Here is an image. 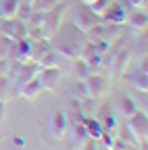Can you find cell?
Returning <instances> with one entry per match:
<instances>
[{"label":"cell","mask_w":148,"mask_h":150,"mask_svg":"<svg viewBox=\"0 0 148 150\" xmlns=\"http://www.w3.org/2000/svg\"><path fill=\"white\" fill-rule=\"evenodd\" d=\"M8 59L17 63H33V40H29V38L13 40Z\"/></svg>","instance_id":"cell-6"},{"label":"cell","mask_w":148,"mask_h":150,"mask_svg":"<svg viewBox=\"0 0 148 150\" xmlns=\"http://www.w3.org/2000/svg\"><path fill=\"white\" fill-rule=\"evenodd\" d=\"M92 2H94V0H81V4H88V6H90Z\"/></svg>","instance_id":"cell-34"},{"label":"cell","mask_w":148,"mask_h":150,"mask_svg":"<svg viewBox=\"0 0 148 150\" xmlns=\"http://www.w3.org/2000/svg\"><path fill=\"white\" fill-rule=\"evenodd\" d=\"M52 50L50 46V40H46V38H40V40H33V63H40L44 56Z\"/></svg>","instance_id":"cell-18"},{"label":"cell","mask_w":148,"mask_h":150,"mask_svg":"<svg viewBox=\"0 0 148 150\" xmlns=\"http://www.w3.org/2000/svg\"><path fill=\"white\" fill-rule=\"evenodd\" d=\"M113 2V0H94V2L90 4V11L94 13V15H98V17H102L104 15V11L108 8V4Z\"/></svg>","instance_id":"cell-25"},{"label":"cell","mask_w":148,"mask_h":150,"mask_svg":"<svg viewBox=\"0 0 148 150\" xmlns=\"http://www.w3.org/2000/svg\"><path fill=\"white\" fill-rule=\"evenodd\" d=\"M11 44H13L11 38L0 35V59H8V54H11Z\"/></svg>","instance_id":"cell-27"},{"label":"cell","mask_w":148,"mask_h":150,"mask_svg":"<svg viewBox=\"0 0 148 150\" xmlns=\"http://www.w3.org/2000/svg\"><path fill=\"white\" fill-rule=\"evenodd\" d=\"M127 129H129V134L134 136L136 144L142 150H146V134H148V117H146V112L136 110L134 115H129L127 117Z\"/></svg>","instance_id":"cell-4"},{"label":"cell","mask_w":148,"mask_h":150,"mask_svg":"<svg viewBox=\"0 0 148 150\" xmlns=\"http://www.w3.org/2000/svg\"><path fill=\"white\" fill-rule=\"evenodd\" d=\"M71 63H73V65H71V67H73V71H75V75H77L79 79L88 77V75L92 73V71H90V67L86 65V61H84V59H75V61H71Z\"/></svg>","instance_id":"cell-21"},{"label":"cell","mask_w":148,"mask_h":150,"mask_svg":"<svg viewBox=\"0 0 148 150\" xmlns=\"http://www.w3.org/2000/svg\"><path fill=\"white\" fill-rule=\"evenodd\" d=\"M8 86H11V79H8V77H0V100H2V98L6 96Z\"/></svg>","instance_id":"cell-29"},{"label":"cell","mask_w":148,"mask_h":150,"mask_svg":"<svg viewBox=\"0 0 148 150\" xmlns=\"http://www.w3.org/2000/svg\"><path fill=\"white\" fill-rule=\"evenodd\" d=\"M81 121H84V125H86V129H88V136L94 140V142H100V138H102V134H104L100 121L94 119V117H81Z\"/></svg>","instance_id":"cell-17"},{"label":"cell","mask_w":148,"mask_h":150,"mask_svg":"<svg viewBox=\"0 0 148 150\" xmlns=\"http://www.w3.org/2000/svg\"><path fill=\"white\" fill-rule=\"evenodd\" d=\"M13 142H15L17 148H23V146H25V140H23L21 136H13Z\"/></svg>","instance_id":"cell-32"},{"label":"cell","mask_w":148,"mask_h":150,"mask_svg":"<svg viewBox=\"0 0 148 150\" xmlns=\"http://www.w3.org/2000/svg\"><path fill=\"white\" fill-rule=\"evenodd\" d=\"M123 75H125V79L132 83L138 92H144V94L148 92V73H146L144 69L138 67V71H134V73H127V71H125Z\"/></svg>","instance_id":"cell-13"},{"label":"cell","mask_w":148,"mask_h":150,"mask_svg":"<svg viewBox=\"0 0 148 150\" xmlns=\"http://www.w3.org/2000/svg\"><path fill=\"white\" fill-rule=\"evenodd\" d=\"M48 40H50L52 50H57L59 54L67 56L69 61H75V59H81L84 56L88 35L81 29H77L75 23H61V27Z\"/></svg>","instance_id":"cell-1"},{"label":"cell","mask_w":148,"mask_h":150,"mask_svg":"<svg viewBox=\"0 0 148 150\" xmlns=\"http://www.w3.org/2000/svg\"><path fill=\"white\" fill-rule=\"evenodd\" d=\"M50 134L54 140H63L69 134V119L65 115V110H54L50 117Z\"/></svg>","instance_id":"cell-9"},{"label":"cell","mask_w":148,"mask_h":150,"mask_svg":"<svg viewBox=\"0 0 148 150\" xmlns=\"http://www.w3.org/2000/svg\"><path fill=\"white\" fill-rule=\"evenodd\" d=\"M98 121H100V125H102V129H104V134L115 136L117 131H119V121H117V117H115L108 108H102V112H100Z\"/></svg>","instance_id":"cell-14"},{"label":"cell","mask_w":148,"mask_h":150,"mask_svg":"<svg viewBox=\"0 0 148 150\" xmlns=\"http://www.w3.org/2000/svg\"><path fill=\"white\" fill-rule=\"evenodd\" d=\"M119 104H121V110H123V115H125V117L134 115V112L138 110L136 102H134L132 98H129V96H121V98H119Z\"/></svg>","instance_id":"cell-22"},{"label":"cell","mask_w":148,"mask_h":150,"mask_svg":"<svg viewBox=\"0 0 148 150\" xmlns=\"http://www.w3.org/2000/svg\"><path fill=\"white\" fill-rule=\"evenodd\" d=\"M29 33V27L25 21H19V19H15V31H13V40H23V38H27Z\"/></svg>","instance_id":"cell-23"},{"label":"cell","mask_w":148,"mask_h":150,"mask_svg":"<svg viewBox=\"0 0 148 150\" xmlns=\"http://www.w3.org/2000/svg\"><path fill=\"white\" fill-rule=\"evenodd\" d=\"M81 81H84V86H86V92H88L90 98H102L104 94L110 90V81L104 77V75L96 73V71L90 73L88 77H84Z\"/></svg>","instance_id":"cell-5"},{"label":"cell","mask_w":148,"mask_h":150,"mask_svg":"<svg viewBox=\"0 0 148 150\" xmlns=\"http://www.w3.org/2000/svg\"><path fill=\"white\" fill-rule=\"evenodd\" d=\"M61 2V0H35L33 2V11H40V13H46L50 8H54Z\"/></svg>","instance_id":"cell-26"},{"label":"cell","mask_w":148,"mask_h":150,"mask_svg":"<svg viewBox=\"0 0 148 150\" xmlns=\"http://www.w3.org/2000/svg\"><path fill=\"white\" fill-rule=\"evenodd\" d=\"M40 67H57V69H67V67H71V61L67 59V56H63V54H59L57 50H50L44 59L38 63Z\"/></svg>","instance_id":"cell-12"},{"label":"cell","mask_w":148,"mask_h":150,"mask_svg":"<svg viewBox=\"0 0 148 150\" xmlns=\"http://www.w3.org/2000/svg\"><path fill=\"white\" fill-rule=\"evenodd\" d=\"M13 31H15V19H0V35H6L13 40Z\"/></svg>","instance_id":"cell-24"},{"label":"cell","mask_w":148,"mask_h":150,"mask_svg":"<svg viewBox=\"0 0 148 150\" xmlns=\"http://www.w3.org/2000/svg\"><path fill=\"white\" fill-rule=\"evenodd\" d=\"M77 98H79V100L88 98V92H86V86H84V81H81V79H79V86H77Z\"/></svg>","instance_id":"cell-30"},{"label":"cell","mask_w":148,"mask_h":150,"mask_svg":"<svg viewBox=\"0 0 148 150\" xmlns=\"http://www.w3.org/2000/svg\"><path fill=\"white\" fill-rule=\"evenodd\" d=\"M100 19H102V21H106V23L125 25V21H127V11H125V6H123L121 2H110L108 8L104 11V15H102Z\"/></svg>","instance_id":"cell-10"},{"label":"cell","mask_w":148,"mask_h":150,"mask_svg":"<svg viewBox=\"0 0 148 150\" xmlns=\"http://www.w3.org/2000/svg\"><path fill=\"white\" fill-rule=\"evenodd\" d=\"M38 81H40L42 90L57 92L59 90V83H61V69H57V67H40Z\"/></svg>","instance_id":"cell-8"},{"label":"cell","mask_w":148,"mask_h":150,"mask_svg":"<svg viewBox=\"0 0 148 150\" xmlns=\"http://www.w3.org/2000/svg\"><path fill=\"white\" fill-rule=\"evenodd\" d=\"M115 44H117V42H115ZM102 59L106 61V63H102V65H106L108 71L113 73L115 77H121V75L127 71L129 63H132V48L117 44L115 48H108Z\"/></svg>","instance_id":"cell-2"},{"label":"cell","mask_w":148,"mask_h":150,"mask_svg":"<svg viewBox=\"0 0 148 150\" xmlns=\"http://www.w3.org/2000/svg\"><path fill=\"white\" fill-rule=\"evenodd\" d=\"M100 21H102V19H100L98 15L92 13L88 4H79V6L75 8V21H73V23H75V27L81 29L84 33H88L92 27H94L96 23H100Z\"/></svg>","instance_id":"cell-7"},{"label":"cell","mask_w":148,"mask_h":150,"mask_svg":"<svg viewBox=\"0 0 148 150\" xmlns=\"http://www.w3.org/2000/svg\"><path fill=\"white\" fill-rule=\"evenodd\" d=\"M11 71V59H0V77H6Z\"/></svg>","instance_id":"cell-28"},{"label":"cell","mask_w":148,"mask_h":150,"mask_svg":"<svg viewBox=\"0 0 148 150\" xmlns=\"http://www.w3.org/2000/svg\"><path fill=\"white\" fill-rule=\"evenodd\" d=\"M17 90H19V94H21L25 100H35V98L40 96V92H42V86H40L38 77H35V79H31V81H27V83L19 86Z\"/></svg>","instance_id":"cell-15"},{"label":"cell","mask_w":148,"mask_h":150,"mask_svg":"<svg viewBox=\"0 0 148 150\" xmlns=\"http://www.w3.org/2000/svg\"><path fill=\"white\" fill-rule=\"evenodd\" d=\"M67 8H69V2L67 0H61V2L54 6V8H50V11H46L44 13V23H42V35L48 38L57 31L59 27H61V23H63V17H65V13H67Z\"/></svg>","instance_id":"cell-3"},{"label":"cell","mask_w":148,"mask_h":150,"mask_svg":"<svg viewBox=\"0 0 148 150\" xmlns=\"http://www.w3.org/2000/svg\"><path fill=\"white\" fill-rule=\"evenodd\" d=\"M90 136H88V129L84 125V121H75V125L71 127V142H73V150H86V146L90 144Z\"/></svg>","instance_id":"cell-11"},{"label":"cell","mask_w":148,"mask_h":150,"mask_svg":"<svg viewBox=\"0 0 148 150\" xmlns=\"http://www.w3.org/2000/svg\"><path fill=\"white\" fill-rule=\"evenodd\" d=\"M2 119H4V102L0 100V121H2Z\"/></svg>","instance_id":"cell-33"},{"label":"cell","mask_w":148,"mask_h":150,"mask_svg":"<svg viewBox=\"0 0 148 150\" xmlns=\"http://www.w3.org/2000/svg\"><path fill=\"white\" fill-rule=\"evenodd\" d=\"M125 23L132 27V29H136V31L146 29V23H148L146 11H132V13H127V21Z\"/></svg>","instance_id":"cell-16"},{"label":"cell","mask_w":148,"mask_h":150,"mask_svg":"<svg viewBox=\"0 0 148 150\" xmlns=\"http://www.w3.org/2000/svg\"><path fill=\"white\" fill-rule=\"evenodd\" d=\"M31 15H33V6L31 4H27V2H19V8H17V15H15V19H19V21H29L31 19Z\"/></svg>","instance_id":"cell-20"},{"label":"cell","mask_w":148,"mask_h":150,"mask_svg":"<svg viewBox=\"0 0 148 150\" xmlns=\"http://www.w3.org/2000/svg\"><path fill=\"white\" fill-rule=\"evenodd\" d=\"M125 2H127L129 6H134V8H142V6L146 4V0H125Z\"/></svg>","instance_id":"cell-31"},{"label":"cell","mask_w":148,"mask_h":150,"mask_svg":"<svg viewBox=\"0 0 148 150\" xmlns=\"http://www.w3.org/2000/svg\"><path fill=\"white\" fill-rule=\"evenodd\" d=\"M21 0H2L0 2V19H15Z\"/></svg>","instance_id":"cell-19"}]
</instances>
